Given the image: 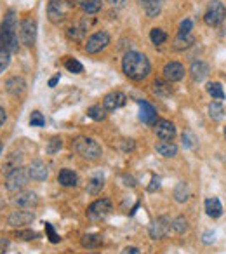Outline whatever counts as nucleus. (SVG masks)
<instances>
[{"label":"nucleus","mask_w":226,"mask_h":254,"mask_svg":"<svg viewBox=\"0 0 226 254\" xmlns=\"http://www.w3.org/2000/svg\"><path fill=\"white\" fill-rule=\"evenodd\" d=\"M122 70L132 80H143L150 73V61L146 60L145 54L129 51L122 60Z\"/></svg>","instance_id":"1"},{"label":"nucleus","mask_w":226,"mask_h":254,"mask_svg":"<svg viewBox=\"0 0 226 254\" xmlns=\"http://www.w3.org/2000/svg\"><path fill=\"white\" fill-rule=\"evenodd\" d=\"M138 105H139V110H141V113H139V119H141L145 124H148V126L155 124L157 122L155 108H153V106L150 105L148 101H138Z\"/></svg>","instance_id":"16"},{"label":"nucleus","mask_w":226,"mask_h":254,"mask_svg":"<svg viewBox=\"0 0 226 254\" xmlns=\"http://www.w3.org/2000/svg\"><path fill=\"white\" fill-rule=\"evenodd\" d=\"M155 150L162 157H174L177 153V146L174 145L172 141H160V143H157Z\"/></svg>","instance_id":"23"},{"label":"nucleus","mask_w":226,"mask_h":254,"mask_svg":"<svg viewBox=\"0 0 226 254\" xmlns=\"http://www.w3.org/2000/svg\"><path fill=\"white\" fill-rule=\"evenodd\" d=\"M9 63H11V53H7V51H0V73L9 66Z\"/></svg>","instance_id":"40"},{"label":"nucleus","mask_w":226,"mask_h":254,"mask_svg":"<svg viewBox=\"0 0 226 254\" xmlns=\"http://www.w3.org/2000/svg\"><path fill=\"white\" fill-rule=\"evenodd\" d=\"M4 122H5V112L4 108H0V127L4 126Z\"/></svg>","instance_id":"49"},{"label":"nucleus","mask_w":226,"mask_h":254,"mask_svg":"<svg viewBox=\"0 0 226 254\" xmlns=\"http://www.w3.org/2000/svg\"><path fill=\"white\" fill-rule=\"evenodd\" d=\"M19 33H21V42L25 44V46L32 47L33 44H35V39H37V23L35 19H25V21L21 23V30H19Z\"/></svg>","instance_id":"9"},{"label":"nucleus","mask_w":226,"mask_h":254,"mask_svg":"<svg viewBox=\"0 0 226 254\" xmlns=\"http://www.w3.org/2000/svg\"><path fill=\"white\" fill-rule=\"evenodd\" d=\"M14 235L18 237V239H21V240H33V239H37V237H39V233L33 232V230H19V232H16Z\"/></svg>","instance_id":"39"},{"label":"nucleus","mask_w":226,"mask_h":254,"mask_svg":"<svg viewBox=\"0 0 226 254\" xmlns=\"http://www.w3.org/2000/svg\"><path fill=\"white\" fill-rule=\"evenodd\" d=\"M64 68H66L68 71H71V73H82V71H84V66H82L80 61L73 60V58L64 61Z\"/></svg>","instance_id":"32"},{"label":"nucleus","mask_w":226,"mask_h":254,"mask_svg":"<svg viewBox=\"0 0 226 254\" xmlns=\"http://www.w3.org/2000/svg\"><path fill=\"white\" fill-rule=\"evenodd\" d=\"M207 92L212 96V99H225V91L219 82H211L207 84Z\"/></svg>","instance_id":"28"},{"label":"nucleus","mask_w":226,"mask_h":254,"mask_svg":"<svg viewBox=\"0 0 226 254\" xmlns=\"http://www.w3.org/2000/svg\"><path fill=\"white\" fill-rule=\"evenodd\" d=\"M226 19V7L221 0H211L207 11H205L204 21L209 26H219Z\"/></svg>","instance_id":"4"},{"label":"nucleus","mask_w":226,"mask_h":254,"mask_svg":"<svg viewBox=\"0 0 226 254\" xmlns=\"http://www.w3.org/2000/svg\"><path fill=\"white\" fill-rule=\"evenodd\" d=\"M150 39H152V42L155 44V46H160V44H164L167 40V35L164 30L160 28H153L152 32H150Z\"/></svg>","instance_id":"31"},{"label":"nucleus","mask_w":226,"mask_h":254,"mask_svg":"<svg viewBox=\"0 0 226 254\" xmlns=\"http://www.w3.org/2000/svg\"><path fill=\"white\" fill-rule=\"evenodd\" d=\"M101 244H103V240L99 235H85L84 239H82V246L87 247V249H96V247H99Z\"/></svg>","instance_id":"29"},{"label":"nucleus","mask_w":226,"mask_h":254,"mask_svg":"<svg viewBox=\"0 0 226 254\" xmlns=\"http://www.w3.org/2000/svg\"><path fill=\"white\" fill-rule=\"evenodd\" d=\"M188 197H190V190H188V185L186 183H177L176 188H174V198H176V202H179V204H183V202L188 200Z\"/></svg>","instance_id":"27"},{"label":"nucleus","mask_w":226,"mask_h":254,"mask_svg":"<svg viewBox=\"0 0 226 254\" xmlns=\"http://www.w3.org/2000/svg\"><path fill=\"white\" fill-rule=\"evenodd\" d=\"M225 138H226V127H225Z\"/></svg>","instance_id":"52"},{"label":"nucleus","mask_w":226,"mask_h":254,"mask_svg":"<svg viewBox=\"0 0 226 254\" xmlns=\"http://www.w3.org/2000/svg\"><path fill=\"white\" fill-rule=\"evenodd\" d=\"M155 134L162 141H172L176 136V127L169 120H159V122H155Z\"/></svg>","instance_id":"11"},{"label":"nucleus","mask_w":226,"mask_h":254,"mask_svg":"<svg viewBox=\"0 0 226 254\" xmlns=\"http://www.w3.org/2000/svg\"><path fill=\"white\" fill-rule=\"evenodd\" d=\"M19 47L18 40V23H16L14 11H9L4 16V21L0 25V51L16 53Z\"/></svg>","instance_id":"2"},{"label":"nucleus","mask_w":226,"mask_h":254,"mask_svg":"<svg viewBox=\"0 0 226 254\" xmlns=\"http://www.w3.org/2000/svg\"><path fill=\"white\" fill-rule=\"evenodd\" d=\"M190 73L195 82H202L209 75V66L204 63V61H195L190 68Z\"/></svg>","instance_id":"20"},{"label":"nucleus","mask_w":226,"mask_h":254,"mask_svg":"<svg viewBox=\"0 0 226 254\" xmlns=\"http://www.w3.org/2000/svg\"><path fill=\"white\" fill-rule=\"evenodd\" d=\"M28 169H25V167H18V169H14L12 173H9L7 176H5V188H7L9 191H18L21 190V188L26 187V183H28Z\"/></svg>","instance_id":"5"},{"label":"nucleus","mask_w":226,"mask_h":254,"mask_svg":"<svg viewBox=\"0 0 226 254\" xmlns=\"http://www.w3.org/2000/svg\"><path fill=\"white\" fill-rule=\"evenodd\" d=\"M124 181H125V185H127V187H136V181H134V178H132V176H127V174H125Z\"/></svg>","instance_id":"47"},{"label":"nucleus","mask_w":226,"mask_h":254,"mask_svg":"<svg viewBox=\"0 0 226 254\" xmlns=\"http://www.w3.org/2000/svg\"><path fill=\"white\" fill-rule=\"evenodd\" d=\"M204 242L209 244V242H214V237L211 239V233H204Z\"/></svg>","instance_id":"50"},{"label":"nucleus","mask_w":226,"mask_h":254,"mask_svg":"<svg viewBox=\"0 0 226 254\" xmlns=\"http://www.w3.org/2000/svg\"><path fill=\"white\" fill-rule=\"evenodd\" d=\"M33 212L30 211H14L11 216H9L7 223L11 226H23V225H28V223L33 221Z\"/></svg>","instance_id":"15"},{"label":"nucleus","mask_w":226,"mask_h":254,"mask_svg":"<svg viewBox=\"0 0 226 254\" xmlns=\"http://www.w3.org/2000/svg\"><path fill=\"white\" fill-rule=\"evenodd\" d=\"M138 2H139V5L145 9V12L150 18H155V16H159L160 9H162L166 0H138Z\"/></svg>","instance_id":"19"},{"label":"nucleus","mask_w":226,"mask_h":254,"mask_svg":"<svg viewBox=\"0 0 226 254\" xmlns=\"http://www.w3.org/2000/svg\"><path fill=\"white\" fill-rule=\"evenodd\" d=\"M170 226H172L170 219L167 218V216H160V218H157L155 221L152 223V226H150V237L155 240L164 239V237L169 233Z\"/></svg>","instance_id":"8"},{"label":"nucleus","mask_w":226,"mask_h":254,"mask_svg":"<svg viewBox=\"0 0 226 254\" xmlns=\"http://www.w3.org/2000/svg\"><path fill=\"white\" fill-rule=\"evenodd\" d=\"M77 4L87 14H94L101 9V0H77Z\"/></svg>","instance_id":"25"},{"label":"nucleus","mask_w":226,"mask_h":254,"mask_svg":"<svg viewBox=\"0 0 226 254\" xmlns=\"http://www.w3.org/2000/svg\"><path fill=\"white\" fill-rule=\"evenodd\" d=\"M57 181H59V185H63V187H75V185H77V174L70 169H63L57 174Z\"/></svg>","instance_id":"24"},{"label":"nucleus","mask_w":226,"mask_h":254,"mask_svg":"<svg viewBox=\"0 0 226 254\" xmlns=\"http://www.w3.org/2000/svg\"><path fill=\"white\" fill-rule=\"evenodd\" d=\"M191 28H193V23H191V19H184V21L181 23V26H179V33H181V35H188V33H191Z\"/></svg>","instance_id":"42"},{"label":"nucleus","mask_w":226,"mask_h":254,"mask_svg":"<svg viewBox=\"0 0 226 254\" xmlns=\"http://www.w3.org/2000/svg\"><path fill=\"white\" fill-rule=\"evenodd\" d=\"M12 202H14V205H18V207L30 209L39 204V197H37V193H33V191H21V193L16 195Z\"/></svg>","instance_id":"14"},{"label":"nucleus","mask_w":226,"mask_h":254,"mask_svg":"<svg viewBox=\"0 0 226 254\" xmlns=\"http://www.w3.org/2000/svg\"><path fill=\"white\" fill-rule=\"evenodd\" d=\"M21 160H23V155L21 152H12L7 155V159L4 160V166H2V173L7 176L9 173H12L14 169L21 167Z\"/></svg>","instance_id":"18"},{"label":"nucleus","mask_w":226,"mask_h":254,"mask_svg":"<svg viewBox=\"0 0 226 254\" xmlns=\"http://www.w3.org/2000/svg\"><path fill=\"white\" fill-rule=\"evenodd\" d=\"M125 94L124 92H110V94L105 96V99H103V108L108 110V112H113V110H117L120 108V106L125 105Z\"/></svg>","instance_id":"12"},{"label":"nucleus","mask_w":226,"mask_h":254,"mask_svg":"<svg viewBox=\"0 0 226 254\" xmlns=\"http://www.w3.org/2000/svg\"><path fill=\"white\" fill-rule=\"evenodd\" d=\"M209 117H211L212 120H221L223 119L221 103H211V105H209Z\"/></svg>","instance_id":"33"},{"label":"nucleus","mask_w":226,"mask_h":254,"mask_svg":"<svg viewBox=\"0 0 226 254\" xmlns=\"http://www.w3.org/2000/svg\"><path fill=\"white\" fill-rule=\"evenodd\" d=\"M25 87H26V84L21 77H11L7 82H5V89H7V92L12 96L21 94V92L25 91Z\"/></svg>","instance_id":"21"},{"label":"nucleus","mask_w":226,"mask_h":254,"mask_svg":"<svg viewBox=\"0 0 226 254\" xmlns=\"http://www.w3.org/2000/svg\"><path fill=\"white\" fill-rule=\"evenodd\" d=\"M205 211L211 218H219L223 214V205L218 197H209L205 200Z\"/></svg>","instance_id":"22"},{"label":"nucleus","mask_w":226,"mask_h":254,"mask_svg":"<svg viewBox=\"0 0 226 254\" xmlns=\"http://www.w3.org/2000/svg\"><path fill=\"white\" fill-rule=\"evenodd\" d=\"M73 150L87 160H96L101 157V146L91 138H77L73 141Z\"/></svg>","instance_id":"3"},{"label":"nucleus","mask_w":226,"mask_h":254,"mask_svg":"<svg viewBox=\"0 0 226 254\" xmlns=\"http://www.w3.org/2000/svg\"><path fill=\"white\" fill-rule=\"evenodd\" d=\"M172 230L176 233H184L188 230V221L183 218V216H177V218L172 221Z\"/></svg>","instance_id":"34"},{"label":"nucleus","mask_w":226,"mask_h":254,"mask_svg":"<svg viewBox=\"0 0 226 254\" xmlns=\"http://www.w3.org/2000/svg\"><path fill=\"white\" fill-rule=\"evenodd\" d=\"M61 146H63V139L61 138H53L49 141V145H47V153H56V152H59L61 150Z\"/></svg>","instance_id":"38"},{"label":"nucleus","mask_w":226,"mask_h":254,"mask_svg":"<svg viewBox=\"0 0 226 254\" xmlns=\"http://www.w3.org/2000/svg\"><path fill=\"white\" fill-rule=\"evenodd\" d=\"M44 226H46V232H47V237H49V240L53 244H57L61 240V237L57 235L56 232H54V228H53V225H49V223H44Z\"/></svg>","instance_id":"41"},{"label":"nucleus","mask_w":226,"mask_h":254,"mask_svg":"<svg viewBox=\"0 0 226 254\" xmlns=\"http://www.w3.org/2000/svg\"><path fill=\"white\" fill-rule=\"evenodd\" d=\"M103 185H105V181H103V178H101V176L92 178V180L87 183V191H89L91 195L99 193V191H101V188H103Z\"/></svg>","instance_id":"30"},{"label":"nucleus","mask_w":226,"mask_h":254,"mask_svg":"<svg viewBox=\"0 0 226 254\" xmlns=\"http://www.w3.org/2000/svg\"><path fill=\"white\" fill-rule=\"evenodd\" d=\"M57 82H59V75H54V77L49 80V87H56Z\"/></svg>","instance_id":"48"},{"label":"nucleus","mask_w":226,"mask_h":254,"mask_svg":"<svg viewBox=\"0 0 226 254\" xmlns=\"http://www.w3.org/2000/svg\"><path fill=\"white\" fill-rule=\"evenodd\" d=\"M120 254H139V249L138 247H125Z\"/></svg>","instance_id":"46"},{"label":"nucleus","mask_w":226,"mask_h":254,"mask_svg":"<svg viewBox=\"0 0 226 254\" xmlns=\"http://www.w3.org/2000/svg\"><path fill=\"white\" fill-rule=\"evenodd\" d=\"M9 247V240L7 239H0V254H4Z\"/></svg>","instance_id":"44"},{"label":"nucleus","mask_w":226,"mask_h":254,"mask_svg":"<svg viewBox=\"0 0 226 254\" xmlns=\"http://www.w3.org/2000/svg\"><path fill=\"white\" fill-rule=\"evenodd\" d=\"M30 126L32 127H42L46 126V119L40 112H33L32 117H30Z\"/></svg>","instance_id":"37"},{"label":"nucleus","mask_w":226,"mask_h":254,"mask_svg":"<svg viewBox=\"0 0 226 254\" xmlns=\"http://www.w3.org/2000/svg\"><path fill=\"white\" fill-rule=\"evenodd\" d=\"M164 77L169 82H177L184 77V66L181 63H176V61H170L164 66Z\"/></svg>","instance_id":"13"},{"label":"nucleus","mask_w":226,"mask_h":254,"mask_svg":"<svg viewBox=\"0 0 226 254\" xmlns=\"http://www.w3.org/2000/svg\"><path fill=\"white\" fill-rule=\"evenodd\" d=\"M159 187H160V178L159 176H153L152 178V185L148 187V191H155Z\"/></svg>","instance_id":"43"},{"label":"nucleus","mask_w":226,"mask_h":254,"mask_svg":"<svg viewBox=\"0 0 226 254\" xmlns=\"http://www.w3.org/2000/svg\"><path fill=\"white\" fill-rule=\"evenodd\" d=\"M153 92L159 96H167L169 94V85L164 80H155L153 82Z\"/></svg>","instance_id":"35"},{"label":"nucleus","mask_w":226,"mask_h":254,"mask_svg":"<svg viewBox=\"0 0 226 254\" xmlns=\"http://www.w3.org/2000/svg\"><path fill=\"white\" fill-rule=\"evenodd\" d=\"M0 152H2V143H0Z\"/></svg>","instance_id":"51"},{"label":"nucleus","mask_w":226,"mask_h":254,"mask_svg":"<svg viewBox=\"0 0 226 254\" xmlns=\"http://www.w3.org/2000/svg\"><path fill=\"white\" fill-rule=\"evenodd\" d=\"M28 174L32 180L35 181H44L47 178V166L42 162V160H33L32 166L28 167Z\"/></svg>","instance_id":"17"},{"label":"nucleus","mask_w":226,"mask_h":254,"mask_svg":"<svg viewBox=\"0 0 226 254\" xmlns=\"http://www.w3.org/2000/svg\"><path fill=\"white\" fill-rule=\"evenodd\" d=\"M193 42H195V39H193L191 33H188V35H181V33H177L176 40H174V49L184 51V49H188V47H191V44Z\"/></svg>","instance_id":"26"},{"label":"nucleus","mask_w":226,"mask_h":254,"mask_svg":"<svg viewBox=\"0 0 226 254\" xmlns=\"http://www.w3.org/2000/svg\"><path fill=\"white\" fill-rule=\"evenodd\" d=\"M87 115L94 120H103L105 119V108H101V106H91L87 110Z\"/></svg>","instance_id":"36"},{"label":"nucleus","mask_w":226,"mask_h":254,"mask_svg":"<svg viewBox=\"0 0 226 254\" xmlns=\"http://www.w3.org/2000/svg\"><path fill=\"white\" fill-rule=\"evenodd\" d=\"M110 211H112V202L108 198H99L89 205L87 216L91 219H103L106 214H110Z\"/></svg>","instance_id":"7"},{"label":"nucleus","mask_w":226,"mask_h":254,"mask_svg":"<svg viewBox=\"0 0 226 254\" xmlns=\"http://www.w3.org/2000/svg\"><path fill=\"white\" fill-rule=\"evenodd\" d=\"M66 4H64L63 0H51L49 2V7H47V14H49V19L53 23H61L66 16Z\"/></svg>","instance_id":"10"},{"label":"nucleus","mask_w":226,"mask_h":254,"mask_svg":"<svg viewBox=\"0 0 226 254\" xmlns=\"http://www.w3.org/2000/svg\"><path fill=\"white\" fill-rule=\"evenodd\" d=\"M105 2H108V4L113 5V7H122L125 0H105Z\"/></svg>","instance_id":"45"},{"label":"nucleus","mask_w":226,"mask_h":254,"mask_svg":"<svg viewBox=\"0 0 226 254\" xmlns=\"http://www.w3.org/2000/svg\"><path fill=\"white\" fill-rule=\"evenodd\" d=\"M110 44V35L106 32H98L94 33L92 37L87 39V44H85V51L89 54H96V53H101L106 46Z\"/></svg>","instance_id":"6"}]
</instances>
